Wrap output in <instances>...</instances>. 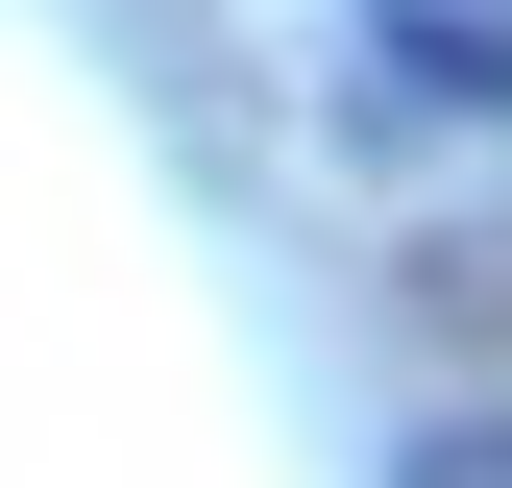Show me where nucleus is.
I'll return each mask as SVG.
<instances>
[{
    "label": "nucleus",
    "instance_id": "nucleus-1",
    "mask_svg": "<svg viewBox=\"0 0 512 488\" xmlns=\"http://www.w3.org/2000/svg\"><path fill=\"white\" fill-rule=\"evenodd\" d=\"M391 98H464V122H512V0H391Z\"/></svg>",
    "mask_w": 512,
    "mask_h": 488
},
{
    "label": "nucleus",
    "instance_id": "nucleus-2",
    "mask_svg": "<svg viewBox=\"0 0 512 488\" xmlns=\"http://www.w3.org/2000/svg\"><path fill=\"white\" fill-rule=\"evenodd\" d=\"M391 488H512V415H415V464Z\"/></svg>",
    "mask_w": 512,
    "mask_h": 488
}]
</instances>
